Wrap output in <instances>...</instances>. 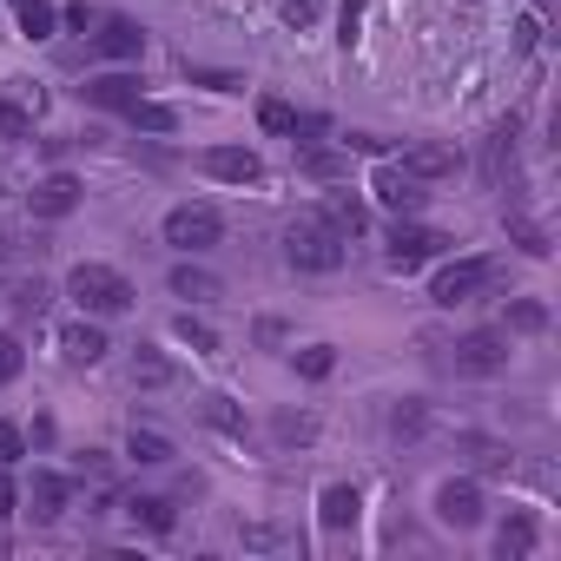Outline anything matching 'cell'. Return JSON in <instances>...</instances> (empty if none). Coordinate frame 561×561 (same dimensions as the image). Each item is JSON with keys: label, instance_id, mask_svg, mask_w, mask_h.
<instances>
[{"label": "cell", "instance_id": "1", "mask_svg": "<svg viewBox=\"0 0 561 561\" xmlns=\"http://www.w3.org/2000/svg\"><path fill=\"white\" fill-rule=\"evenodd\" d=\"M67 298L80 305V311H93V318H119V311H133V285L113 271V264H73L67 271Z\"/></svg>", "mask_w": 561, "mask_h": 561}, {"label": "cell", "instance_id": "2", "mask_svg": "<svg viewBox=\"0 0 561 561\" xmlns=\"http://www.w3.org/2000/svg\"><path fill=\"white\" fill-rule=\"evenodd\" d=\"M285 257L298 264V271H344V238L324 225V218H291L285 225Z\"/></svg>", "mask_w": 561, "mask_h": 561}, {"label": "cell", "instance_id": "3", "mask_svg": "<svg viewBox=\"0 0 561 561\" xmlns=\"http://www.w3.org/2000/svg\"><path fill=\"white\" fill-rule=\"evenodd\" d=\"M159 238H165L172 251L198 257V251H211V244L225 238V218H218L211 205H172V211H165V225H159Z\"/></svg>", "mask_w": 561, "mask_h": 561}, {"label": "cell", "instance_id": "4", "mask_svg": "<svg viewBox=\"0 0 561 561\" xmlns=\"http://www.w3.org/2000/svg\"><path fill=\"white\" fill-rule=\"evenodd\" d=\"M489 285H495V257H456V264H443V271H436V285H430V298H436L443 311H456V305L482 298Z\"/></svg>", "mask_w": 561, "mask_h": 561}, {"label": "cell", "instance_id": "5", "mask_svg": "<svg viewBox=\"0 0 561 561\" xmlns=\"http://www.w3.org/2000/svg\"><path fill=\"white\" fill-rule=\"evenodd\" d=\"M449 364H456L462 377H495V370H508V337H502V331H469Z\"/></svg>", "mask_w": 561, "mask_h": 561}, {"label": "cell", "instance_id": "6", "mask_svg": "<svg viewBox=\"0 0 561 561\" xmlns=\"http://www.w3.org/2000/svg\"><path fill=\"white\" fill-rule=\"evenodd\" d=\"M436 251H449V231H430V225H397L390 231V271H416L423 257H436Z\"/></svg>", "mask_w": 561, "mask_h": 561}, {"label": "cell", "instance_id": "7", "mask_svg": "<svg viewBox=\"0 0 561 561\" xmlns=\"http://www.w3.org/2000/svg\"><path fill=\"white\" fill-rule=\"evenodd\" d=\"M370 192H377V205H390L397 218H410V211H423V185L397 165V159H383L377 172H370Z\"/></svg>", "mask_w": 561, "mask_h": 561}, {"label": "cell", "instance_id": "8", "mask_svg": "<svg viewBox=\"0 0 561 561\" xmlns=\"http://www.w3.org/2000/svg\"><path fill=\"white\" fill-rule=\"evenodd\" d=\"M87 198V185L73 179V172H47L34 192H27V205H34V218H67L73 205Z\"/></svg>", "mask_w": 561, "mask_h": 561}, {"label": "cell", "instance_id": "9", "mask_svg": "<svg viewBox=\"0 0 561 561\" xmlns=\"http://www.w3.org/2000/svg\"><path fill=\"white\" fill-rule=\"evenodd\" d=\"M436 522H449V528H476V522H482V489H476L469 476L443 482V489H436Z\"/></svg>", "mask_w": 561, "mask_h": 561}, {"label": "cell", "instance_id": "10", "mask_svg": "<svg viewBox=\"0 0 561 561\" xmlns=\"http://www.w3.org/2000/svg\"><path fill=\"white\" fill-rule=\"evenodd\" d=\"M205 172L225 179V185H257V179H264V159H257L251 146H211V152H205Z\"/></svg>", "mask_w": 561, "mask_h": 561}, {"label": "cell", "instance_id": "11", "mask_svg": "<svg viewBox=\"0 0 561 561\" xmlns=\"http://www.w3.org/2000/svg\"><path fill=\"white\" fill-rule=\"evenodd\" d=\"M93 47H100L106 60H139V54H146V27L126 21V14H106L100 34H93Z\"/></svg>", "mask_w": 561, "mask_h": 561}, {"label": "cell", "instance_id": "12", "mask_svg": "<svg viewBox=\"0 0 561 561\" xmlns=\"http://www.w3.org/2000/svg\"><path fill=\"white\" fill-rule=\"evenodd\" d=\"M172 298H185V305H218V298H225V277L185 257V264H172Z\"/></svg>", "mask_w": 561, "mask_h": 561}, {"label": "cell", "instance_id": "13", "mask_svg": "<svg viewBox=\"0 0 561 561\" xmlns=\"http://www.w3.org/2000/svg\"><path fill=\"white\" fill-rule=\"evenodd\" d=\"M87 100L106 106V113H126V106L146 100V80L139 73H100V80H87Z\"/></svg>", "mask_w": 561, "mask_h": 561}, {"label": "cell", "instance_id": "14", "mask_svg": "<svg viewBox=\"0 0 561 561\" xmlns=\"http://www.w3.org/2000/svg\"><path fill=\"white\" fill-rule=\"evenodd\" d=\"M106 351H113V344H106V331H100V324H67V331H60V357H67V364H80V370H93Z\"/></svg>", "mask_w": 561, "mask_h": 561}, {"label": "cell", "instance_id": "15", "mask_svg": "<svg viewBox=\"0 0 561 561\" xmlns=\"http://www.w3.org/2000/svg\"><path fill=\"white\" fill-rule=\"evenodd\" d=\"M67 476H54V469H34V489H27V515L34 522H60V508H67Z\"/></svg>", "mask_w": 561, "mask_h": 561}, {"label": "cell", "instance_id": "16", "mask_svg": "<svg viewBox=\"0 0 561 561\" xmlns=\"http://www.w3.org/2000/svg\"><path fill=\"white\" fill-rule=\"evenodd\" d=\"M397 165H403V172H410L416 185H430V179H449V172H456L462 159H456L449 146H410V152H403Z\"/></svg>", "mask_w": 561, "mask_h": 561}, {"label": "cell", "instance_id": "17", "mask_svg": "<svg viewBox=\"0 0 561 561\" xmlns=\"http://www.w3.org/2000/svg\"><path fill=\"white\" fill-rule=\"evenodd\" d=\"M318 218H324V225H331V231H337L344 244H351V238H364V225H370V211H364V205H357L351 192H331Z\"/></svg>", "mask_w": 561, "mask_h": 561}, {"label": "cell", "instance_id": "18", "mask_svg": "<svg viewBox=\"0 0 561 561\" xmlns=\"http://www.w3.org/2000/svg\"><path fill=\"white\" fill-rule=\"evenodd\" d=\"M126 456H133V462H146V469H159V462H172L179 449H172V436H165V430L133 423V430H126Z\"/></svg>", "mask_w": 561, "mask_h": 561}, {"label": "cell", "instance_id": "19", "mask_svg": "<svg viewBox=\"0 0 561 561\" xmlns=\"http://www.w3.org/2000/svg\"><path fill=\"white\" fill-rule=\"evenodd\" d=\"M357 508H364V502H357L351 482H331V489L318 495V522H324V528H357Z\"/></svg>", "mask_w": 561, "mask_h": 561}, {"label": "cell", "instance_id": "20", "mask_svg": "<svg viewBox=\"0 0 561 561\" xmlns=\"http://www.w3.org/2000/svg\"><path fill=\"white\" fill-rule=\"evenodd\" d=\"M238 541H244L251 554H277V548H298V535H291L285 522H238Z\"/></svg>", "mask_w": 561, "mask_h": 561}, {"label": "cell", "instance_id": "21", "mask_svg": "<svg viewBox=\"0 0 561 561\" xmlns=\"http://www.w3.org/2000/svg\"><path fill=\"white\" fill-rule=\"evenodd\" d=\"M172 377H179V370H172V357H165V351H146V344L133 351V390H165Z\"/></svg>", "mask_w": 561, "mask_h": 561}, {"label": "cell", "instance_id": "22", "mask_svg": "<svg viewBox=\"0 0 561 561\" xmlns=\"http://www.w3.org/2000/svg\"><path fill=\"white\" fill-rule=\"evenodd\" d=\"M495 554H502V561H528V554H535V522H528V515H508V522L495 528Z\"/></svg>", "mask_w": 561, "mask_h": 561}, {"label": "cell", "instance_id": "23", "mask_svg": "<svg viewBox=\"0 0 561 561\" xmlns=\"http://www.w3.org/2000/svg\"><path fill=\"white\" fill-rule=\"evenodd\" d=\"M126 515H133V522H139L146 535H172V522H179L165 495H133V502H126Z\"/></svg>", "mask_w": 561, "mask_h": 561}, {"label": "cell", "instance_id": "24", "mask_svg": "<svg viewBox=\"0 0 561 561\" xmlns=\"http://www.w3.org/2000/svg\"><path fill=\"white\" fill-rule=\"evenodd\" d=\"M298 172H305V179H344V172H351V152H331V146H311V139H305Z\"/></svg>", "mask_w": 561, "mask_h": 561}, {"label": "cell", "instance_id": "25", "mask_svg": "<svg viewBox=\"0 0 561 561\" xmlns=\"http://www.w3.org/2000/svg\"><path fill=\"white\" fill-rule=\"evenodd\" d=\"M198 416H205L218 436H244V410H238L231 397H218V390H211V397H198Z\"/></svg>", "mask_w": 561, "mask_h": 561}, {"label": "cell", "instance_id": "26", "mask_svg": "<svg viewBox=\"0 0 561 561\" xmlns=\"http://www.w3.org/2000/svg\"><path fill=\"white\" fill-rule=\"evenodd\" d=\"M14 21H21V34H27V41H47V34L60 27L54 0H14Z\"/></svg>", "mask_w": 561, "mask_h": 561}, {"label": "cell", "instance_id": "27", "mask_svg": "<svg viewBox=\"0 0 561 561\" xmlns=\"http://www.w3.org/2000/svg\"><path fill=\"white\" fill-rule=\"evenodd\" d=\"M172 337H179V344H192L198 357H218V331H211L205 318H192V311H179V318H172Z\"/></svg>", "mask_w": 561, "mask_h": 561}, {"label": "cell", "instance_id": "28", "mask_svg": "<svg viewBox=\"0 0 561 561\" xmlns=\"http://www.w3.org/2000/svg\"><path fill=\"white\" fill-rule=\"evenodd\" d=\"M126 119H133L139 133H179V113H172L165 100H139V106H126Z\"/></svg>", "mask_w": 561, "mask_h": 561}, {"label": "cell", "instance_id": "29", "mask_svg": "<svg viewBox=\"0 0 561 561\" xmlns=\"http://www.w3.org/2000/svg\"><path fill=\"white\" fill-rule=\"evenodd\" d=\"M508 331H515V337L548 331V305H541V298H515V305H508Z\"/></svg>", "mask_w": 561, "mask_h": 561}, {"label": "cell", "instance_id": "30", "mask_svg": "<svg viewBox=\"0 0 561 561\" xmlns=\"http://www.w3.org/2000/svg\"><path fill=\"white\" fill-rule=\"evenodd\" d=\"M508 238H515L528 257H548V251H554V244H548V231H541L535 218H522V211H508Z\"/></svg>", "mask_w": 561, "mask_h": 561}, {"label": "cell", "instance_id": "31", "mask_svg": "<svg viewBox=\"0 0 561 561\" xmlns=\"http://www.w3.org/2000/svg\"><path fill=\"white\" fill-rule=\"evenodd\" d=\"M331 370H337V351H331V344H305V351H298V377H311V383H324Z\"/></svg>", "mask_w": 561, "mask_h": 561}, {"label": "cell", "instance_id": "32", "mask_svg": "<svg viewBox=\"0 0 561 561\" xmlns=\"http://www.w3.org/2000/svg\"><path fill=\"white\" fill-rule=\"evenodd\" d=\"M34 133V113L21 106V100H0V139H8V146H21Z\"/></svg>", "mask_w": 561, "mask_h": 561}, {"label": "cell", "instance_id": "33", "mask_svg": "<svg viewBox=\"0 0 561 561\" xmlns=\"http://www.w3.org/2000/svg\"><path fill=\"white\" fill-rule=\"evenodd\" d=\"M185 80L211 87V93H244V73H218V67H192V60H185Z\"/></svg>", "mask_w": 561, "mask_h": 561}, {"label": "cell", "instance_id": "34", "mask_svg": "<svg viewBox=\"0 0 561 561\" xmlns=\"http://www.w3.org/2000/svg\"><path fill=\"white\" fill-rule=\"evenodd\" d=\"M47 305H54V291L41 285V277H27V285H14V311H21V318H41Z\"/></svg>", "mask_w": 561, "mask_h": 561}, {"label": "cell", "instance_id": "35", "mask_svg": "<svg viewBox=\"0 0 561 561\" xmlns=\"http://www.w3.org/2000/svg\"><path fill=\"white\" fill-rule=\"evenodd\" d=\"M21 364H27V351H21V337H14V331H0V390H8V383L21 377Z\"/></svg>", "mask_w": 561, "mask_h": 561}, {"label": "cell", "instance_id": "36", "mask_svg": "<svg viewBox=\"0 0 561 561\" xmlns=\"http://www.w3.org/2000/svg\"><path fill=\"white\" fill-rule=\"evenodd\" d=\"M390 430H397V436H423V430H430V410H423V403H397V410H390Z\"/></svg>", "mask_w": 561, "mask_h": 561}, {"label": "cell", "instance_id": "37", "mask_svg": "<svg viewBox=\"0 0 561 561\" xmlns=\"http://www.w3.org/2000/svg\"><path fill=\"white\" fill-rule=\"evenodd\" d=\"M257 126H264V133H291V126H298V113H291L285 100H257Z\"/></svg>", "mask_w": 561, "mask_h": 561}, {"label": "cell", "instance_id": "38", "mask_svg": "<svg viewBox=\"0 0 561 561\" xmlns=\"http://www.w3.org/2000/svg\"><path fill=\"white\" fill-rule=\"evenodd\" d=\"M21 456H27V436H21L14 423H0V469H14Z\"/></svg>", "mask_w": 561, "mask_h": 561}, {"label": "cell", "instance_id": "39", "mask_svg": "<svg viewBox=\"0 0 561 561\" xmlns=\"http://www.w3.org/2000/svg\"><path fill=\"white\" fill-rule=\"evenodd\" d=\"M311 436H318L311 416H277V443H311Z\"/></svg>", "mask_w": 561, "mask_h": 561}, {"label": "cell", "instance_id": "40", "mask_svg": "<svg viewBox=\"0 0 561 561\" xmlns=\"http://www.w3.org/2000/svg\"><path fill=\"white\" fill-rule=\"evenodd\" d=\"M318 8H324V0H277V14H285L291 27H311V21H318Z\"/></svg>", "mask_w": 561, "mask_h": 561}, {"label": "cell", "instance_id": "41", "mask_svg": "<svg viewBox=\"0 0 561 561\" xmlns=\"http://www.w3.org/2000/svg\"><path fill=\"white\" fill-rule=\"evenodd\" d=\"M357 27H364V0H344V14H337V41L357 47Z\"/></svg>", "mask_w": 561, "mask_h": 561}, {"label": "cell", "instance_id": "42", "mask_svg": "<svg viewBox=\"0 0 561 561\" xmlns=\"http://www.w3.org/2000/svg\"><path fill=\"white\" fill-rule=\"evenodd\" d=\"M8 100H21L27 113H41V106H47V93H41L34 80H8Z\"/></svg>", "mask_w": 561, "mask_h": 561}, {"label": "cell", "instance_id": "43", "mask_svg": "<svg viewBox=\"0 0 561 561\" xmlns=\"http://www.w3.org/2000/svg\"><path fill=\"white\" fill-rule=\"evenodd\" d=\"M80 476H93V482H113V462H106V449H87V456H80Z\"/></svg>", "mask_w": 561, "mask_h": 561}, {"label": "cell", "instance_id": "44", "mask_svg": "<svg viewBox=\"0 0 561 561\" xmlns=\"http://www.w3.org/2000/svg\"><path fill=\"white\" fill-rule=\"evenodd\" d=\"M60 21H67V27H73V34H87V27H100V14H93V8H87V0H73V8H67V14H60Z\"/></svg>", "mask_w": 561, "mask_h": 561}, {"label": "cell", "instance_id": "45", "mask_svg": "<svg viewBox=\"0 0 561 561\" xmlns=\"http://www.w3.org/2000/svg\"><path fill=\"white\" fill-rule=\"evenodd\" d=\"M476 462H482V469H508V449H495V443H476Z\"/></svg>", "mask_w": 561, "mask_h": 561}, {"label": "cell", "instance_id": "46", "mask_svg": "<svg viewBox=\"0 0 561 561\" xmlns=\"http://www.w3.org/2000/svg\"><path fill=\"white\" fill-rule=\"evenodd\" d=\"M14 508H21V495H14V482H8V476H0V522H8Z\"/></svg>", "mask_w": 561, "mask_h": 561}, {"label": "cell", "instance_id": "47", "mask_svg": "<svg viewBox=\"0 0 561 561\" xmlns=\"http://www.w3.org/2000/svg\"><path fill=\"white\" fill-rule=\"evenodd\" d=\"M14 192V165H0V198H8Z\"/></svg>", "mask_w": 561, "mask_h": 561}, {"label": "cell", "instance_id": "48", "mask_svg": "<svg viewBox=\"0 0 561 561\" xmlns=\"http://www.w3.org/2000/svg\"><path fill=\"white\" fill-rule=\"evenodd\" d=\"M0 257H8V231H0Z\"/></svg>", "mask_w": 561, "mask_h": 561}]
</instances>
